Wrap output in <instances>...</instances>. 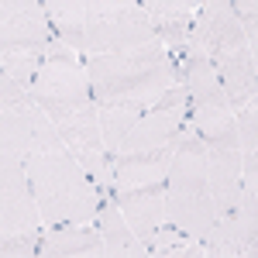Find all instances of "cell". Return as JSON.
I'll return each mask as SVG.
<instances>
[{
	"label": "cell",
	"instance_id": "obj_11",
	"mask_svg": "<svg viewBox=\"0 0 258 258\" xmlns=\"http://www.w3.org/2000/svg\"><path fill=\"white\" fill-rule=\"evenodd\" d=\"M189 120V103L179 107H159L148 103L141 110V117L135 120V127L127 131V138L120 145L117 155H135V152H155V148H176L179 131Z\"/></svg>",
	"mask_w": 258,
	"mask_h": 258
},
{
	"label": "cell",
	"instance_id": "obj_6",
	"mask_svg": "<svg viewBox=\"0 0 258 258\" xmlns=\"http://www.w3.org/2000/svg\"><path fill=\"white\" fill-rule=\"evenodd\" d=\"M62 148L59 127L48 120L28 90L0 73V155L28 159L31 152Z\"/></svg>",
	"mask_w": 258,
	"mask_h": 258
},
{
	"label": "cell",
	"instance_id": "obj_22",
	"mask_svg": "<svg viewBox=\"0 0 258 258\" xmlns=\"http://www.w3.org/2000/svg\"><path fill=\"white\" fill-rule=\"evenodd\" d=\"M231 217H234V224H238L244 255L251 258L258 251V189H241L238 203H234V210H231Z\"/></svg>",
	"mask_w": 258,
	"mask_h": 258
},
{
	"label": "cell",
	"instance_id": "obj_7",
	"mask_svg": "<svg viewBox=\"0 0 258 258\" xmlns=\"http://www.w3.org/2000/svg\"><path fill=\"white\" fill-rule=\"evenodd\" d=\"M244 45H248V35H244V24L234 14L231 0H200L197 18L189 24L186 48L207 55V59H220V55H227L234 48H244Z\"/></svg>",
	"mask_w": 258,
	"mask_h": 258
},
{
	"label": "cell",
	"instance_id": "obj_4",
	"mask_svg": "<svg viewBox=\"0 0 258 258\" xmlns=\"http://www.w3.org/2000/svg\"><path fill=\"white\" fill-rule=\"evenodd\" d=\"M28 97L48 114L52 124L83 110V107H90V103H97L93 90H90V80H86L83 55L73 52L69 45H62L59 38H52L45 45L38 73L28 83Z\"/></svg>",
	"mask_w": 258,
	"mask_h": 258
},
{
	"label": "cell",
	"instance_id": "obj_13",
	"mask_svg": "<svg viewBox=\"0 0 258 258\" xmlns=\"http://www.w3.org/2000/svg\"><path fill=\"white\" fill-rule=\"evenodd\" d=\"M176 148H155V152H135L117 155L110 162V189H152L165 182L169 162Z\"/></svg>",
	"mask_w": 258,
	"mask_h": 258
},
{
	"label": "cell",
	"instance_id": "obj_17",
	"mask_svg": "<svg viewBox=\"0 0 258 258\" xmlns=\"http://www.w3.org/2000/svg\"><path fill=\"white\" fill-rule=\"evenodd\" d=\"M97 231L103 238V251L107 258H138V255H148V248L135 238V231L127 227V220L120 217L117 203L110 197V189H100L97 193Z\"/></svg>",
	"mask_w": 258,
	"mask_h": 258
},
{
	"label": "cell",
	"instance_id": "obj_12",
	"mask_svg": "<svg viewBox=\"0 0 258 258\" xmlns=\"http://www.w3.org/2000/svg\"><path fill=\"white\" fill-rule=\"evenodd\" d=\"M45 258H107L103 238L90 224H45L38 234V251Z\"/></svg>",
	"mask_w": 258,
	"mask_h": 258
},
{
	"label": "cell",
	"instance_id": "obj_8",
	"mask_svg": "<svg viewBox=\"0 0 258 258\" xmlns=\"http://www.w3.org/2000/svg\"><path fill=\"white\" fill-rule=\"evenodd\" d=\"M38 227L41 217L31 197V186H28L24 159L0 155V241L38 234Z\"/></svg>",
	"mask_w": 258,
	"mask_h": 258
},
{
	"label": "cell",
	"instance_id": "obj_9",
	"mask_svg": "<svg viewBox=\"0 0 258 258\" xmlns=\"http://www.w3.org/2000/svg\"><path fill=\"white\" fill-rule=\"evenodd\" d=\"M55 127H59L62 145L86 169V176L93 179L97 193L100 189H110V159H107V148H103V138H100L97 103H90V107H83L76 114L55 120Z\"/></svg>",
	"mask_w": 258,
	"mask_h": 258
},
{
	"label": "cell",
	"instance_id": "obj_10",
	"mask_svg": "<svg viewBox=\"0 0 258 258\" xmlns=\"http://www.w3.org/2000/svg\"><path fill=\"white\" fill-rule=\"evenodd\" d=\"M52 24L41 0H0V52H45Z\"/></svg>",
	"mask_w": 258,
	"mask_h": 258
},
{
	"label": "cell",
	"instance_id": "obj_18",
	"mask_svg": "<svg viewBox=\"0 0 258 258\" xmlns=\"http://www.w3.org/2000/svg\"><path fill=\"white\" fill-rule=\"evenodd\" d=\"M138 4L152 14L162 45L169 52H182L193 24V4L189 0H138Z\"/></svg>",
	"mask_w": 258,
	"mask_h": 258
},
{
	"label": "cell",
	"instance_id": "obj_25",
	"mask_svg": "<svg viewBox=\"0 0 258 258\" xmlns=\"http://www.w3.org/2000/svg\"><path fill=\"white\" fill-rule=\"evenodd\" d=\"M35 251H38V234L0 241V258H28V255H35Z\"/></svg>",
	"mask_w": 258,
	"mask_h": 258
},
{
	"label": "cell",
	"instance_id": "obj_16",
	"mask_svg": "<svg viewBox=\"0 0 258 258\" xmlns=\"http://www.w3.org/2000/svg\"><path fill=\"white\" fill-rule=\"evenodd\" d=\"M207 186L214 200V214L224 217L234 210L241 193V148H207Z\"/></svg>",
	"mask_w": 258,
	"mask_h": 258
},
{
	"label": "cell",
	"instance_id": "obj_15",
	"mask_svg": "<svg viewBox=\"0 0 258 258\" xmlns=\"http://www.w3.org/2000/svg\"><path fill=\"white\" fill-rule=\"evenodd\" d=\"M110 197H114L120 217L127 220V227L135 231V238L141 244L165 224V193H162V186H152V189H110Z\"/></svg>",
	"mask_w": 258,
	"mask_h": 258
},
{
	"label": "cell",
	"instance_id": "obj_14",
	"mask_svg": "<svg viewBox=\"0 0 258 258\" xmlns=\"http://www.w3.org/2000/svg\"><path fill=\"white\" fill-rule=\"evenodd\" d=\"M217 69V80L224 86V97L231 103V110H238L244 103H251L258 93V48H234L220 59H210Z\"/></svg>",
	"mask_w": 258,
	"mask_h": 258
},
{
	"label": "cell",
	"instance_id": "obj_5",
	"mask_svg": "<svg viewBox=\"0 0 258 258\" xmlns=\"http://www.w3.org/2000/svg\"><path fill=\"white\" fill-rule=\"evenodd\" d=\"M155 41H162L155 21L138 0H86L83 55H124Z\"/></svg>",
	"mask_w": 258,
	"mask_h": 258
},
{
	"label": "cell",
	"instance_id": "obj_3",
	"mask_svg": "<svg viewBox=\"0 0 258 258\" xmlns=\"http://www.w3.org/2000/svg\"><path fill=\"white\" fill-rule=\"evenodd\" d=\"M162 193H165V220L179 227L182 234L203 241L217 214H214V200L207 186V152H203V141L197 138V131L189 127V120L179 131Z\"/></svg>",
	"mask_w": 258,
	"mask_h": 258
},
{
	"label": "cell",
	"instance_id": "obj_20",
	"mask_svg": "<svg viewBox=\"0 0 258 258\" xmlns=\"http://www.w3.org/2000/svg\"><path fill=\"white\" fill-rule=\"evenodd\" d=\"M141 103H97V120H100V138L107 148V159L114 162L120 152V145L127 138V131L135 127V120L141 117Z\"/></svg>",
	"mask_w": 258,
	"mask_h": 258
},
{
	"label": "cell",
	"instance_id": "obj_19",
	"mask_svg": "<svg viewBox=\"0 0 258 258\" xmlns=\"http://www.w3.org/2000/svg\"><path fill=\"white\" fill-rule=\"evenodd\" d=\"M45 18L52 24V38L69 45L83 55V24H86V0H41Z\"/></svg>",
	"mask_w": 258,
	"mask_h": 258
},
{
	"label": "cell",
	"instance_id": "obj_21",
	"mask_svg": "<svg viewBox=\"0 0 258 258\" xmlns=\"http://www.w3.org/2000/svg\"><path fill=\"white\" fill-rule=\"evenodd\" d=\"M145 248H148V255H159V258H200V255H203L200 241L189 238V234H182V231L172 227L169 220H165L159 231L145 241Z\"/></svg>",
	"mask_w": 258,
	"mask_h": 258
},
{
	"label": "cell",
	"instance_id": "obj_1",
	"mask_svg": "<svg viewBox=\"0 0 258 258\" xmlns=\"http://www.w3.org/2000/svg\"><path fill=\"white\" fill-rule=\"evenodd\" d=\"M83 66H86V80H90L97 103H141V107H148L179 80L176 62L162 41L124 52V55L97 52V55H86Z\"/></svg>",
	"mask_w": 258,
	"mask_h": 258
},
{
	"label": "cell",
	"instance_id": "obj_2",
	"mask_svg": "<svg viewBox=\"0 0 258 258\" xmlns=\"http://www.w3.org/2000/svg\"><path fill=\"white\" fill-rule=\"evenodd\" d=\"M24 172H28V186H31L41 224H86V220H93L97 186L66 145L48 148V152H31L24 159Z\"/></svg>",
	"mask_w": 258,
	"mask_h": 258
},
{
	"label": "cell",
	"instance_id": "obj_24",
	"mask_svg": "<svg viewBox=\"0 0 258 258\" xmlns=\"http://www.w3.org/2000/svg\"><path fill=\"white\" fill-rule=\"evenodd\" d=\"M234 14L244 24V35H248V45L258 48V0H231Z\"/></svg>",
	"mask_w": 258,
	"mask_h": 258
},
{
	"label": "cell",
	"instance_id": "obj_23",
	"mask_svg": "<svg viewBox=\"0 0 258 258\" xmlns=\"http://www.w3.org/2000/svg\"><path fill=\"white\" fill-rule=\"evenodd\" d=\"M38 66H41V52H0V73L11 76L14 83H21L24 90L35 80Z\"/></svg>",
	"mask_w": 258,
	"mask_h": 258
}]
</instances>
